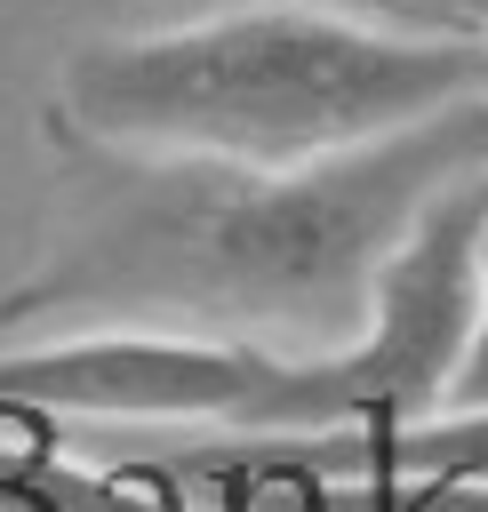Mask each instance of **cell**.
Segmentation results:
<instances>
[{"label": "cell", "instance_id": "6da1fadb", "mask_svg": "<svg viewBox=\"0 0 488 512\" xmlns=\"http://www.w3.org/2000/svg\"><path fill=\"white\" fill-rule=\"evenodd\" d=\"M48 152L64 208L24 280L0 288V336L176 328L320 360L368 328L376 272L416 208L488 160V96L304 168L144 160L72 136H48Z\"/></svg>", "mask_w": 488, "mask_h": 512}, {"label": "cell", "instance_id": "7a4b0ae2", "mask_svg": "<svg viewBox=\"0 0 488 512\" xmlns=\"http://www.w3.org/2000/svg\"><path fill=\"white\" fill-rule=\"evenodd\" d=\"M472 96H488L480 32L256 0L168 32L80 40L56 64L40 120L48 136L96 152L304 168L384 144Z\"/></svg>", "mask_w": 488, "mask_h": 512}, {"label": "cell", "instance_id": "3957f363", "mask_svg": "<svg viewBox=\"0 0 488 512\" xmlns=\"http://www.w3.org/2000/svg\"><path fill=\"white\" fill-rule=\"evenodd\" d=\"M480 224H488V160L440 184L416 224L392 240L368 328L344 352L320 360H280L248 440H328V432H392L416 424L448 400L456 360L472 344V304H480Z\"/></svg>", "mask_w": 488, "mask_h": 512}, {"label": "cell", "instance_id": "277c9868", "mask_svg": "<svg viewBox=\"0 0 488 512\" xmlns=\"http://www.w3.org/2000/svg\"><path fill=\"white\" fill-rule=\"evenodd\" d=\"M272 352L176 336V328H72L0 352V400L32 416L80 424H200L248 440L256 400L272 384Z\"/></svg>", "mask_w": 488, "mask_h": 512}, {"label": "cell", "instance_id": "5b68a950", "mask_svg": "<svg viewBox=\"0 0 488 512\" xmlns=\"http://www.w3.org/2000/svg\"><path fill=\"white\" fill-rule=\"evenodd\" d=\"M472 272H480L472 344H464V360H456V384H448V400H440V408H488V224H480V256H472Z\"/></svg>", "mask_w": 488, "mask_h": 512}, {"label": "cell", "instance_id": "8992f818", "mask_svg": "<svg viewBox=\"0 0 488 512\" xmlns=\"http://www.w3.org/2000/svg\"><path fill=\"white\" fill-rule=\"evenodd\" d=\"M392 512H488V480H392Z\"/></svg>", "mask_w": 488, "mask_h": 512}, {"label": "cell", "instance_id": "52a82bcc", "mask_svg": "<svg viewBox=\"0 0 488 512\" xmlns=\"http://www.w3.org/2000/svg\"><path fill=\"white\" fill-rule=\"evenodd\" d=\"M304 512H392V480H320L312 472V496H304Z\"/></svg>", "mask_w": 488, "mask_h": 512}, {"label": "cell", "instance_id": "ba28073f", "mask_svg": "<svg viewBox=\"0 0 488 512\" xmlns=\"http://www.w3.org/2000/svg\"><path fill=\"white\" fill-rule=\"evenodd\" d=\"M432 24H448V32H480V40H488V0H432Z\"/></svg>", "mask_w": 488, "mask_h": 512}, {"label": "cell", "instance_id": "9c48e42d", "mask_svg": "<svg viewBox=\"0 0 488 512\" xmlns=\"http://www.w3.org/2000/svg\"><path fill=\"white\" fill-rule=\"evenodd\" d=\"M304 8H352V16H376V8H408V0H304Z\"/></svg>", "mask_w": 488, "mask_h": 512}]
</instances>
